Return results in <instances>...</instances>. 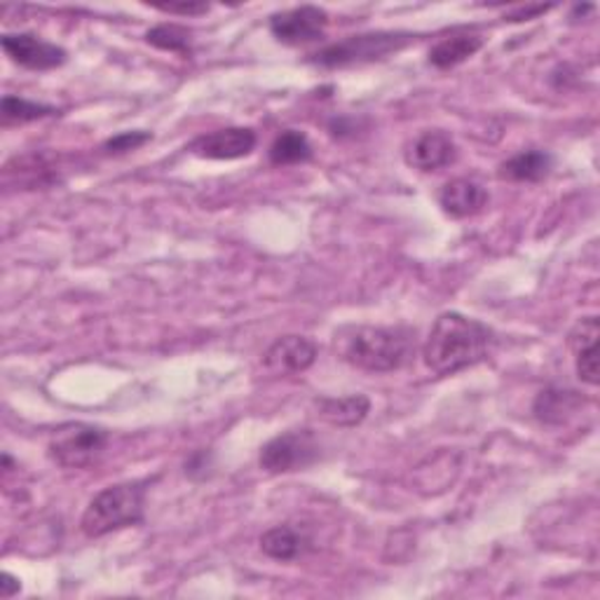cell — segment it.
<instances>
[{
	"mask_svg": "<svg viewBox=\"0 0 600 600\" xmlns=\"http://www.w3.org/2000/svg\"><path fill=\"white\" fill-rule=\"evenodd\" d=\"M146 507V486L143 484H118L103 488L82 513L80 528L88 537H103L120 528L141 523Z\"/></svg>",
	"mask_w": 600,
	"mask_h": 600,
	"instance_id": "3957f363",
	"label": "cell"
},
{
	"mask_svg": "<svg viewBox=\"0 0 600 600\" xmlns=\"http://www.w3.org/2000/svg\"><path fill=\"white\" fill-rule=\"evenodd\" d=\"M146 43L157 50H164V52L191 54L193 33L179 24H160L146 33Z\"/></svg>",
	"mask_w": 600,
	"mask_h": 600,
	"instance_id": "44dd1931",
	"label": "cell"
},
{
	"mask_svg": "<svg viewBox=\"0 0 600 600\" xmlns=\"http://www.w3.org/2000/svg\"><path fill=\"white\" fill-rule=\"evenodd\" d=\"M455 157H458V146H455L452 136L441 130L423 132L406 151V162L420 172H437L448 167Z\"/></svg>",
	"mask_w": 600,
	"mask_h": 600,
	"instance_id": "8fae6325",
	"label": "cell"
},
{
	"mask_svg": "<svg viewBox=\"0 0 600 600\" xmlns=\"http://www.w3.org/2000/svg\"><path fill=\"white\" fill-rule=\"evenodd\" d=\"M598 336L600 322L596 315L579 319L570 330V349L574 355V368L582 383L596 387L598 385Z\"/></svg>",
	"mask_w": 600,
	"mask_h": 600,
	"instance_id": "7c38bea8",
	"label": "cell"
},
{
	"mask_svg": "<svg viewBox=\"0 0 600 600\" xmlns=\"http://www.w3.org/2000/svg\"><path fill=\"white\" fill-rule=\"evenodd\" d=\"M317 362V345L305 336L277 338L263 355V364L275 376H296Z\"/></svg>",
	"mask_w": 600,
	"mask_h": 600,
	"instance_id": "30bf717a",
	"label": "cell"
},
{
	"mask_svg": "<svg viewBox=\"0 0 600 600\" xmlns=\"http://www.w3.org/2000/svg\"><path fill=\"white\" fill-rule=\"evenodd\" d=\"M326 24L328 14L317 6H301L271 17V31L284 45L313 43L324 35Z\"/></svg>",
	"mask_w": 600,
	"mask_h": 600,
	"instance_id": "52a82bcc",
	"label": "cell"
},
{
	"mask_svg": "<svg viewBox=\"0 0 600 600\" xmlns=\"http://www.w3.org/2000/svg\"><path fill=\"white\" fill-rule=\"evenodd\" d=\"M553 170V157L547 151H523L519 155L509 157L507 162L500 164V179L507 181H526V183H537L549 176Z\"/></svg>",
	"mask_w": 600,
	"mask_h": 600,
	"instance_id": "2e32d148",
	"label": "cell"
},
{
	"mask_svg": "<svg viewBox=\"0 0 600 600\" xmlns=\"http://www.w3.org/2000/svg\"><path fill=\"white\" fill-rule=\"evenodd\" d=\"M54 106H45V103H35L22 96H3V103H0V115H3V125H24V122H33L40 118L54 115Z\"/></svg>",
	"mask_w": 600,
	"mask_h": 600,
	"instance_id": "ffe728a7",
	"label": "cell"
},
{
	"mask_svg": "<svg viewBox=\"0 0 600 600\" xmlns=\"http://www.w3.org/2000/svg\"><path fill=\"white\" fill-rule=\"evenodd\" d=\"M549 10V6H535V8H519L516 12L507 14L509 22H526V19H532V17H540Z\"/></svg>",
	"mask_w": 600,
	"mask_h": 600,
	"instance_id": "cb8c5ba5",
	"label": "cell"
},
{
	"mask_svg": "<svg viewBox=\"0 0 600 600\" xmlns=\"http://www.w3.org/2000/svg\"><path fill=\"white\" fill-rule=\"evenodd\" d=\"M317 416L336 427H357L366 420L370 413V399L364 395L349 397H324L317 399Z\"/></svg>",
	"mask_w": 600,
	"mask_h": 600,
	"instance_id": "5bb4252c",
	"label": "cell"
},
{
	"mask_svg": "<svg viewBox=\"0 0 600 600\" xmlns=\"http://www.w3.org/2000/svg\"><path fill=\"white\" fill-rule=\"evenodd\" d=\"M155 10L167 14H181V17H200L210 12V6L204 3H157Z\"/></svg>",
	"mask_w": 600,
	"mask_h": 600,
	"instance_id": "603a6c76",
	"label": "cell"
},
{
	"mask_svg": "<svg viewBox=\"0 0 600 600\" xmlns=\"http://www.w3.org/2000/svg\"><path fill=\"white\" fill-rule=\"evenodd\" d=\"M256 149V132L250 128H225L197 136L189 151L202 160H240Z\"/></svg>",
	"mask_w": 600,
	"mask_h": 600,
	"instance_id": "9c48e42d",
	"label": "cell"
},
{
	"mask_svg": "<svg viewBox=\"0 0 600 600\" xmlns=\"http://www.w3.org/2000/svg\"><path fill=\"white\" fill-rule=\"evenodd\" d=\"M6 54L29 71H52L67 64V50L33 33L3 35Z\"/></svg>",
	"mask_w": 600,
	"mask_h": 600,
	"instance_id": "ba28073f",
	"label": "cell"
},
{
	"mask_svg": "<svg viewBox=\"0 0 600 600\" xmlns=\"http://www.w3.org/2000/svg\"><path fill=\"white\" fill-rule=\"evenodd\" d=\"M19 589H22V584L17 582V579L12 574H3V582H0V598H12L14 593H19Z\"/></svg>",
	"mask_w": 600,
	"mask_h": 600,
	"instance_id": "d4e9b609",
	"label": "cell"
},
{
	"mask_svg": "<svg viewBox=\"0 0 600 600\" xmlns=\"http://www.w3.org/2000/svg\"><path fill=\"white\" fill-rule=\"evenodd\" d=\"M579 399L574 397V391L568 389H545L540 397L535 401V416L537 420H542L547 425H561L563 420H568L574 408H577Z\"/></svg>",
	"mask_w": 600,
	"mask_h": 600,
	"instance_id": "ac0fdd59",
	"label": "cell"
},
{
	"mask_svg": "<svg viewBox=\"0 0 600 600\" xmlns=\"http://www.w3.org/2000/svg\"><path fill=\"white\" fill-rule=\"evenodd\" d=\"M336 338L340 357L368 374L399 370L416 352V330L401 326H352Z\"/></svg>",
	"mask_w": 600,
	"mask_h": 600,
	"instance_id": "7a4b0ae2",
	"label": "cell"
},
{
	"mask_svg": "<svg viewBox=\"0 0 600 600\" xmlns=\"http://www.w3.org/2000/svg\"><path fill=\"white\" fill-rule=\"evenodd\" d=\"M153 136L151 132H122L113 139H109L106 143H103V151L111 153V155H118V153H128V151H136L141 149L143 143H149Z\"/></svg>",
	"mask_w": 600,
	"mask_h": 600,
	"instance_id": "7402d4cb",
	"label": "cell"
},
{
	"mask_svg": "<svg viewBox=\"0 0 600 600\" xmlns=\"http://www.w3.org/2000/svg\"><path fill=\"white\" fill-rule=\"evenodd\" d=\"M484 48V38L476 33H455L444 40H439L437 45L429 50V64L434 69H455L460 67L462 61L471 59L476 52Z\"/></svg>",
	"mask_w": 600,
	"mask_h": 600,
	"instance_id": "9a60e30c",
	"label": "cell"
},
{
	"mask_svg": "<svg viewBox=\"0 0 600 600\" xmlns=\"http://www.w3.org/2000/svg\"><path fill=\"white\" fill-rule=\"evenodd\" d=\"M319 441L309 429L277 434L261 448L258 465L267 474H292L313 467L319 460Z\"/></svg>",
	"mask_w": 600,
	"mask_h": 600,
	"instance_id": "8992f818",
	"label": "cell"
},
{
	"mask_svg": "<svg viewBox=\"0 0 600 600\" xmlns=\"http://www.w3.org/2000/svg\"><path fill=\"white\" fill-rule=\"evenodd\" d=\"M309 547V540L292 526H275L261 535V551L275 561L288 563L301 558Z\"/></svg>",
	"mask_w": 600,
	"mask_h": 600,
	"instance_id": "e0dca14e",
	"label": "cell"
},
{
	"mask_svg": "<svg viewBox=\"0 0 600 600\" xmlns=\"http://www.w3.org/2000/svg\"><path fill=\"white\" fill-rule=\"evenodd\" d=\"M410 33H389V31H378V33H362V35H349L345 40H338V43L328 45L313 54V64L324 67V69H343L352 64H366V61H378L389 54H395L404 50L406 45L413 43Z\"/></svg>",
	"mask_w": 600,
	"mask_h": 600,
	"instance_id": "277c9868",
	"label": "cell"
},
{
	"mask_svg": "<svg viewBox=\"0 0 600 600\" xmlns=\"http://www.w3.org/2000/svg\"><path fill=\"white\" fill-rule=\"evenodd\" d=\"M441 210L452 218H467L479 214L488 204V191L474 179H452L439 193Z\"/></svg>",
	"mask_w": 600,
	"mask_h": 600,
	"instance_id": "4fadbf2b",
	"label": "cell"
},
{
	"mask_svg": "<svg viewBox=\"0 0 600 600\" xmlns=\"http://www.w3.org/2000/svg\"><path fill=\"white\" fill-rule=\"evenodd\" d=\"M309 157H313V146H309V139L298 130L282 132L271 146V162L277 164V167L307 162Z\"/></svg>",
	"mask_w": 600,
	"mask_h": 600,
	"instance_id": "d6986e66",
	"label": "cell"
},
{
	"mask_svg": "<svg viewBox=\"0 0 600 600\" xmlns=\"http://www.w3.org/2000/svg\"><path fill=\"white\" fill-rule=\"evenodd\" d=\"M495 343L492 328L460 313H444L434 322L423 347L425 364L437 376H452L484 362Z\"/></svg>",
	"mask_w": 600,
	"mask_h": 600,
	"instance_id": "6da1fadb",
	"label": "cell"
},
{
	"mask_svg": "<svg viewBox=\"0 0 600 600\" xmlns=\"http://www.w3.org/2000/svg\"><path fill=\"white\" fill-rule=\"evenodd\" d=\"M106 429L85 423H69L57 427L48 444V452L59 467L82 469L94 465L101 458V452L106 450Z\"/></svg>",
	"mask_w": 600,
	"mask_h": 600,
	"instance_id": "5b68a950",
	"label": "cell"
}]
</instances>
